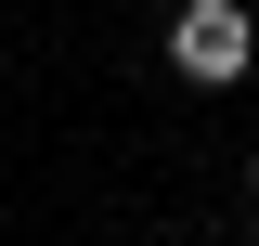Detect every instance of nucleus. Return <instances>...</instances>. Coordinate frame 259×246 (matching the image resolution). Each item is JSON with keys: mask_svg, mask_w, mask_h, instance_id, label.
Listing matches in <instances>:
<instances>
[{"mask_svg": "<svg viewBox=\"0 0 259 246\" xmlns=\"http://www.w3.org/2000/svg\"><path fill=\"white\" fill-rule=\"evenodd\" d=\"M246 194H259V155H246Z\"/></svg>", "mask_w": 259, "mask_h": 246, "instance_id": "f03ea898", "label": "nucleus"}, {"mask_svg": "<svg viewBox=\"0 0 259 246\" xmlns=\"http://www.w3.org/2000/svg\"><path fill=\"white\" fill-rule=\"evenodd\" d=\"M246 65H259V13H246V0H182V13H168V78L233 91Z\"/></svg>", "mask_w": 259, "mask_h": 246, "instance_id": "f257e3e1", "label": "nucleus"}]
</instances>
